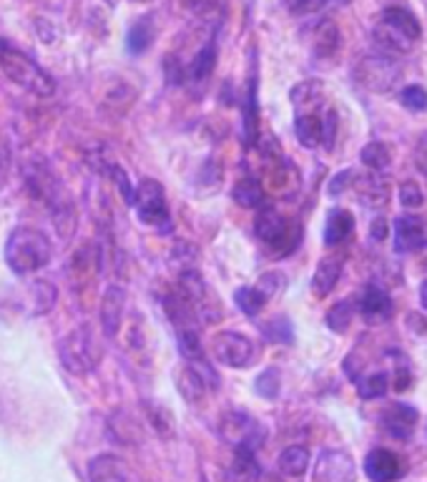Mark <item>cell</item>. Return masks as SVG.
I'll return each mask as SVG.
<instances>
[{
  "label": "cell",
  "instance_id": "10",
  "mask_svg": "<svg viewBox=\"0 0 427 482\" xmlns=\"http://www.w3.org/2000/svg\"><path fill=\"white\" fill-rule=\"evenodd\" d=\"M392 247L398 254H413L427 247V229L417 217H398L392 224Z\"/></svg>",
  "mask_w": 427,
  "mask_h": 482
},
{
  "label": "cell",
  "instance_id": "18",
  "mask_svg": "<svg viewBox=\"0 0 427 482\" xmlns=\"http://www.w3.org/2000/svg\"><path fill=\"white\" fill-rule=\"evenodd\" d=\"M89 482H129V470L116 454H99L89 462Z\"/></svg>",
  "mask_w": 427,
  "mask_h": 482
},
{
  "label": "cell",
  "instance_id": "15",
  "mask_svg": "<svg viewBox=\"0 0 427 482\" xmlns=\"http://www.w3.org/2000/svg\"><path fill=\"white\" fill-rule=\"evenodd\" d=\"M392 312H395V307H392L390 294L384 292L383 287H377V284H369L368 289L362 292V296H360V314H362L369 324L390 320Z\"/></svg>",
  "mask_w": 427,
  "mask_h": 482
},
{
  "label": "cell",
  "instance_id": "25",
  "mask_svg": "<svg viewBox=\"0 0 427 482\" xmlns=\"http://www.w3.org/2000/svg\"><path fill=\"white\" fill-rule=\"evenodd\" d=\"M232 196H234L236 204L244 206V209H259V206L265 204V186L257 178L247 176V178L236 181Z\"/></svg>",
  "mask_w": 427,
  "mask_h": 482
},
{
  "label": "cell",
  "instance_id": "5",
  "mask_svg": "<svg viewBox=\"0 0 427 482\" xmlns=\"http://www.w3.org/2000/svg\"><path fill=\"white\" fill-rule=\"evenodd\" d=\"M59 354H60V365L66 367L71 375H89L93 372L101 357H104V350H101V342L99 336L93 335V327L91 324H78L74 332L60 339L59 344Z\"/></svg>",
  "mask_w": 427,
  "mask_h": 482
},
{
  "label": "cell",
  "instance_id": "29",
  "mask_svg": "<svg viewBox=\"0 0 427 482\" xmlns=\"http://www.w3.org/2000/svg\"><path fill=\"white\" fill-rule=\"evenodd\" d=\"M390 390V375L387 372H375L362 380H357V395L362 399H380Z\"/></svg>",
  "mask_w": 427,
  "mask_h": 482
},
{
  "label": "cell",
  "instance_id": "23",
  "mask_svg": "<svg viewBox=\"0 0 427 482\" xmlns=\"http://www.w3.org/2000/svg\"><path fill=\"white\" fill-rule=\"evenodd\" d=\"M257 138H259V103H257V74H254L244 99V141L247 146H254Z\"/></svg>",
  "mask_w": 427,
  "mask_h": 482
},
{
  "label": "cell",
  "instance_id": "35",
  "mask_svg": "<svg viewBox=\"0 0 427 482\" xmlns=\"http://www.w3.org/2000/svg\"><path fill=\"white\" fill-rule=\"evenodd\" d=\"M399 103L413 114H423V111H427V88H423L420 83L405 86L399 91Z\"/></svg>",
  "mask_w": 427,
  "mask_h": 482
},
{
  "label": "cell",
  "instance_id": "9",
  "mask_svg": "<svg viewBox=\"0 0 427 482\" xmlns=\"http://www.w3.org/2000/svg\"><path fill=\"white\" fill-rule=\"evenodd\" d=\"M221 423V435L234 445V450H257L265 442V427L244 412H229Z\"/></svg>",
  "mask_w": 427,
  "mask_h": 482
},
{
  "label": "cell",
  "instance_id": "42",
  "mask_svg": "<svg viewBox=\"0 0 427 482\" xmlns=\"http://www.w3.org/2000/svg\"><path fill=\"white\" fill-rule=\"evenodd\" d=\"M335 138H337V114H335V108H327V111H324L322 144L327 148H332L335 146Z\"/></svg>",
  "mask_w": 427,
  "mask_h": 482
},
{
  "label": "cell",
  "instance_id": "48",
  "mask_svg": "<svg viewBox=\"0 0 427 482\" xmlns=\"http://www.w3.org/2000/svg\"><path fill=\"white\" fill-rule=\"evenodd\" d=\"M5 161H8V151H5L3 141H0V169H5Z\"/></svg>",
  "mask_w": 427,
  "mask_h": 482
},
{
  "label": "cell",
  "instance_id": "38",
  "mask_svg": "<svg viewBox=\"0 0 427 482\" xmlns=\"http://www.w3.org/2000/svg\"><path fill=\"white\" fill-rule=\"evenodd\" d=\"M234 472L244 480H254L259 475V465H257V457H254V450H244L239 447L234 454Z\"/></svg>",
  "mask_w": 427,
  "mask_h": 482
},
{
  "label": "cell",
  "instance_id": "45",
  "mask_svg": "<svg viewBox=\"0 0 427 482\" xmlns=\"http://www.w3.org/2000/svg\"><path fill=\"white\" fill-rule=\"evenodd\" d=\"M354 171H342V174H337L335 178H332V184H329V194L332 196H337V194H342V189L347 186V178H352Z\"/></svg>",
  "mask_w": 427,
  "mask_h": 482
},
{
  "label": "cell",
  "instance_id": "46",
  "mask_svg": "<svg viewBox=\"0 0 427 482\" xmlns=\"http://www.w3.org/2000/svg\"><path fill=\"white\" fill-rule=\"evenodd\" d=\"M369 234L375 241H383L384 236H387V221L384 219H375L372 221V226H369Z\"/></svg>",
  "mask_w": 427,
  "mask_h": 482
},
{
  "label": "cell",
  "instance_id": "11",
  "mask_svg": "<svg viewBox=\"0 0 427 482\" xmlns=\"http://www.w3.org/2000/svg\"><path fill=\"white\" fill-rule=\"evenodd\" d=\"M254 234L259 236L265 244H269V247L281 249V251H284V244L289 241L292 229H289V221L284 219L277 209L266 206V209L259 211V217L254 221Z\"/></svg>",
  "mask_w": 427,
  "mask_h": 482
},
{
  "label": "cell",
  "instance_id": "2",
  "mask_svg": "<svg viewBox=\"0 0 427 482\" xmlns=\"http://www.w3.org/2000/svg\"><path fill=\"white\" fill-rule=\"evenodd\" d=\"M423 38V26L407 8H384L377 15L375 28H372V43L380 53L387 56H405L410 53L417 41Z\"/></svg>",
  "mask_w": 427,
  "mask_h": 482
},
{
  "label": "cell",
  "instance_id": "19",
  "mask_svg": "<svg viewBox=\"0 0 427 482\" xmlns=\"http://www.w3.org/2000/svg\"><path fill=\"white\" fill-rule=\"evenodd\" d=\"M339 277H342V259L337 257H327L322 262L317 264V269H314V277H312V292L314 296H329L332 289L337 287Z\"/></svg>",
  "mask_w": 427,
  "mask_h": 482
},
{
  "label": "cell",
  "instance_id": "31",
  "mask_svg": "<svg viewBox=\"0 0 427 482\" xmlns=\"http://www.w3.org/2000/svg\"><path fill=\"white\" fill-rule=\"evenodd\" d=\"M177 384H178V392L186 397V399H189L192 405H199V402H202V397L209 392L207 387H204V382L199 380V377L194 375L189 367H184V369L178 372Z\"/></svg>",
  "mask_w": 427,
  "mask_h": 482
},
{
  "label": "cell",
  "instance_id": "43",
  "mask_svg": "<svg viewBox=\"0 0 427 482\" xmlns=\"http://www.w3.org/2000/svg\"><path fill=\"white\" fill-rule=\"evenodd\" d=\"M181 5L196 15H207L217 8V0H181Z\"/></svg>",
  "mask_w": 427,
  "mask_h": 482
},
{
  "label": "cell",
  "instance_id": "13",
  "mask_svg": "<svg viewBox=\"0 0 427 482\" xmlns=\"http://www.w3.org/2000/svg\"><path fill=\"white\" fill-rule=\"evenodd\" d=\"M365 475L369 482H395L405 475V462L390 450H372L365 457Z\"/></svg>",
  "mask_w": 427,
  "mask_h": 482
},
{
  "label": "cell",
  "instance_id": "44",
  "mask_svg": "<svg viewBox=\"0 0 427 482\" xmlns=\"http://www.w3.org/2000/svg\"><path fill=\"white\" fill-rule=\"evenodd\" d=\"M281 279V274H274V272H269V274H265V277L259 279V281H262V284H259V287H257V289H262V292H265V296L266 299H269V296H272V294L277 292V289H280V281Z\"/></svg>",
  "mask_w": 427,
  "mask_h": 482
},
{
  "label": "cell",
  "instance_id": "3",
  "mask_svg": "<svg viewBox=\"0 0 427 482\" xmlns=\"http://www.w3.org/2000/svg\"><path fill=\"white\" fill-rule=\"evenodd\" d=\"M5 264L8 269L23 277V274H33L38 269H43L53 259V244L48 241V236L41 229L33 226H18L11 232L8 241H5Z\"/></svg>",
  "mask_w": 427,
  "mask_h": 482
},
{
  "label": "cell",
  "instance_id": "14",
  "mask_svg": "<svg viewBox=\"0 0 427 482\" xmlns=\"http://www.w3.org/2000/svg\"><path fill=\"white\" fill-rule=\"evenodd\" d=\"M123 302H126V294L121 287L111 284L104 292V299H101V329H104V336L114 339L123 324Z\"/></svg>",
  "mask_w": 427,
  "mask_h": 482
},
{
  "label": "cell",
  "instance_id": "20",
  "mask_svg": "<svg viewBox=\"0 0 427 482\" xmlns=\"http://www.w3.org/2000/svg\"><path fill=\"white\" fill-rule=\"evenodd\" d=\"M354 232V217L347 209H332L327 224H324V244L337 247L344 239H350Z\"/></svg>",
  "mask_w": 427,
  "mask_h": 482
},
{
  "label": "cell",
  "instance_id": "39",
  "mask_svg": "<svg viewBox=\"0 0 427 482\" xmlns=\"http://www.w3.org/2000/svg\"><path fill=\"white\" fill-rule=\"evenodd\" d=\"M399 201H402V206H407V209H420V206L425 204V194L420 189V184L402 181V184H399Z\"/></svg>",
  "mask_w": 427,
  "mask_h": 482
},
{
  "label": "cell",
  "instance_id": "12",
  "mask_svg": "<svg viewBox=\"0 0 427 482\" xmlns=\"http://www.w3.org/2000/svg\"><path fill=\"white\" fill-rule=\"evenodd\" d=\"M417 420H420V412L410 407V405H405V402H392V405L383 412V417H380L384 432L395 439L413 438Z\"/></svg>",
  "mask_w": 427,
  "mask_h": 482
},
{
  "label": "cell",
  "instance_id": "16",
  "mask_svg": "<svg viewBox=\"0 0 427 482\" xmlns=\"http://www.w3.org/2000/svg\"><path fill=\"white\" fill-rule=\"evenodd\" d=\"M101 264H104V251H101L99 244L89 241L71 257V277H74L75 284H81L86 279L96 277Z\"/></svg>",
  "mask_w": 427,
  "mask_h": 482
},
{
  "label": "cell",
  "instance_id": "22",
  "mask_svg": "<svg viewBox=\"0 0 427 482\" xmlns=\"http://www.w3.org/2000/svg\"><path fill=\"white\" fill-rule=\"evenodd\" d=\"M154 38H156L154 18H151V15H146V18H138L131 28H129V36H126V48H129V53H133V56H141V53H146L148 48H151Z\"/></svg>",
  "mask_w": 427,
  "mask_h": 482
},
{
  "label": "cell",
  "instance_id": "36",
  "mask_svg": "<svg viewBox=\"0 0 427 482\" xmlns=\"http://www.w3.org/2000/svg\"><path fill=\"white\" fill-rule=\"evenodd\" d=\"M262 332L269 342H277V344H292L295 342V332H292V324L284 320V317H277V320L266 321L262 327Z\"/></svg>",
  "mask_w": 427,
  "mask_h": 482
},
{
  "label": "cell",
  "instance_id": "7",
  "mask_svg": "<svg viewBox=\"0 0 427 482\" xmlns=\"http://www.w3.org/2000/svg\"><path fill=\"white\" fill-rule=\"evenodd\" d=\"M133 209H136L141 224L154 226L159 232H171V211H169V204H166L163 186L156 178H144L136 186Z\"/></svg>",
  "mask_w": 427,
  "mask_h": 482
},
{
  "label": "cell",
  "instance_id": "33",
  "mask_svg": "<svg viewBox=\"0 0 427 482\" xmlns=\"http://www.w3.org/2000/svg\"><path fill=\"white\" fill-rule=\"evenodd\" d=\"M339 48V30L335 23H324L317 30V41H314V53L322 56V59H329L335 56Z\"/></svg>",
  "mask_w": 427,
  "mask_h": 482
},
{
  "label": "cell",
  "instance_id": "1",
  "mask_svg": "<svg viewBox=\"0 0 427 482\" xmlns=\"http://www.w3.org/2000/svg\"><path fill=\"white\" fill-rule=\"evenodd\" d=\"M23 178H26V186H28L30 196L43 201L53 217V224L59 229V234L63 239H71L75 232V206L68 196V191L60 186V181L56 174L48 169V163L41 159L28 161L23 166Z\"/></svg>",
  "mask_w": 427,
  "mask_h": 482
},
{
  "label": "cell",
  "instance_id": "24",
  "mask_svg": "<svg viewBox=\"0 0 427 482\" xmlns=\"http://www.w3.org/2000/svg\"><path fill=\"white\" fill-rule=\"evenodd\" d=\"M144 415H146V423L154 427V432L159 438H174V415H171V409L156 405L154 399H144Z\"/></svg>",
  "mask_w": 427,
  "mask_h": 482
},
{
  "label": "cell",
  "instance_id": "28",
  "mask_svg": "<svg viewBox=\"0 0 427 482\" xmlns=\"http://www.w3.org/2000/svg\"><path fill=\"white\" fill-rule=\"evenodd\" d=\"M214 68H217V43L209 41V43L196 53V59L192 60L189 78H192V81H207Z\"/></svg>",
  "mask_w": 427,
  "mask_h": 482
},
{
  "label": "cell",
  "instance_id": "26",
  "mask_svg": "<svg viewBox=\"0 0 427 482\" xmlns=\"http://www.w3.org/2000/svg\"><path fill=\"white\" fill-rule=\"evenodd\" d=\"M108 427H111V435L116 438L118 445H136L141 438V424L136 423L129 412H116Z\"/></svg>",
  "mask_w": 427,
  "mask_h": 482
},
{
  "label": "cell",
  "instance_id": "21",
  "mask_svg": "<svg viewBox=\"0 0 427 482\" xmlns=\"http://www.w3.org/2000/svg\"><path fill=\"white\" fill-rule=\"evenodd\" d=\"M56 299H59V289L51 281L33 279L28 287V314L30 317H43V314H48L53 309Z\"/></svg>",
  "mask_w": 427,
  "mask_h": 482
},
{
  "label": "cell",
  "instance_id": "47",
  "mask_svg": "<svg viewBox=\"0 0 427 482\" xmlns=\"http://www.w3.org/2000/svg\"><path fill=\"white\" fill-rule=\"evenodd\" d=\"M420 304H423V309L427 312V279L423 281V287H420Z\"/></svg>",
  "mask_w": 427,
  "mask_h": 482
},
{
  "label": "cell",
  "instance_id": "41",
  "mask_svg": "<svg viewBox=\"0 0 427 482\" xmlns=\"http://www.w3.org/2000/svg\"><path fill=\"white\" fill-rule=\"evenodd\" d=\"M284 5L292 15H310L322 11L327 0H284Z\"/></svg>",
  "mask_w": 427,
  "mask_h": 482
},
{
  "label": "cell",
  "instance_id": "37",
  "mask_svg": "<svg viewBox=\"0 0 427 482\" xmlns=\"http://www.w3.org/2000/svg\"><path fill=\"white\" fill-rule=\"evenodd\" d=\"M281 377H280V369H274V367H269L265 369L257 382H254V390H257V395L265 397V399H274V397L280 395V387H281Z\"/></svg>",
  "mask_w": 427,
  "mask_h": 482
},
{
  "label": "cell",
  "instance_id": "34",
  "mask_svg": "<svg viewBox=\"0 0 427 482\" xmlns=\"http://www.w3.org/2000/svg\"><path fill=\"white\" fill-rule=\"evenodd\" d=\"M352 302L350 299H344V302H337L335 307L327 312V327L332 329V332H337V335H344L347 329H350V321H352Z\"/></svg>",
  "mask_w": 427,
  "mask_h": 482
},
{
  "label": "cell",
  "instance_id": "49",
  "mask_svg": "<svg viewBox=\"0 0 427 482\" xmlns=\"http://www.w3.org/2000/svg\"><path fill=\"white\" fill-rule=\"evenodd\" d=\"M131 3H148V0H131Z\"/></svg>",
  "mask_w": 427,
  "mask_h": 482
},
{
  "label": "cell",
  "instance_id": "32",
  "mask_svg": "<svg viewBox=\"0 0 427 482\" xmlns=\"http://www.w3.org/2000/svg\"><path fill=\"white\" fill-rule=\"evenodd\" d=\"M360 159H362V163H365L368 169H372V171H387L392 156H390V148L384 146L383 141H372V144L362 148Z\"/></svg>",
  "mask_w": 427,
  "mask_h": 482
},
{
  "label": "cell",
  "instance_id": "6",
  "mask_svg": "<svg viewBox=\"0 0 427 482\" xmlns=\"http://www.w3.org/2000/svg\"><path fill=\"white\" fill-rule=\"evenodd\" d=\"M352 75L360 86L368 88L372 93H390L402 78V66L395 56L375 51L357 60Z\"/></svg>",
  "mask_w": 427,
  "mask_h": 482
},
{
  "label": "cell",
  "instance_id": "17",
  "mask_svg": "<svg viewBox=\"0 0 427 482\" xmlns=\"http://www.w3.org/2000/svg\"><path fill=\"white\" fill-rule=\"evenodd\" d=\"M295 133L297 141L304 148H317L322 144L324 133V114H320L314 106L310 111H297L295 118Z\"/></svg>",
  "mask_w": 427,
  "mask_h": 482
},
{
  "label": "cell",
  "instance_id": "4",
  "mask_svg": "<svg viewBox=\"0 0 427 482\" xmlns=\"http://www.w3.org/2000/svg\"><path fill=\"white\" fill-rule=\"evenodd\" d=\"M0 71L8 75L15 86L26 88L38 99H48L56 93V81L51 78V74H45L30 56L8 45L5 41H0Z\"/></svg>",
  "mask_w": 427,
  "mask_h": 482
},
{
  "label": "cell",
  "instance_id": "27",
  "mask_svg": "<svg viewBox=\"0 0 427 482\" xmlns=\"http://www.w3.org/2000/svg\"><path fill=\"white\" fill-rule=\"evenodd\" d=\"M310 468V450L302 445H292L280 454V470L289 478H302Z\"/></svg>",
  "mask_w": 427,
  "mask_h": 482
},
{
  "label": "cell",
  "instance_id": "30",
  "mask_svg": "<svg viewBox=\"0 0 427 482\" xmlns=\"http://www.w3.org/2000/svg\"><path fill=\"white\" fill-rule=\"evenodd\" d=\"M234 302L236 307L241 309L247 317H257L266 304V296L262 289H257V287H241V289H236L234 294Z\"/></svg>",
  "mask_w": 427,
  "mask_h": 482
},
{
  "label": "cell",
  "instance_id": "8",
  "mask_svg": "<svg viewBox=\"0 0 427 482\" xmlns=\"http://www.w3.org/2000/svg\"><path fill=\"white\" fill-rule=\"evenodd\" d=\"M214 357L217 362L224 367H232V369H244L254 362V342L249 336L239 335V332H221L214 336Z\"/></svg>",
  "mask_w": 427,
  "mask_h": 482
},
{
  "label": "cell",
  "instance_id": "40",
  "mask_svg": "<svg viewBox=\"0 0 427 482\" xmlns=\"http://www.w3.org/2000/svg\"><path fill=\"white\" fill-rule=\"evenodd\" d=\"M398 360L395 362V369H392V387H395V392H405V390H410V384H413V372H410V365H407V360L402 357L398 352Z\"/></svg>",
  "mask_w": 427,
  "mask_h": 482
}]
</instances>
